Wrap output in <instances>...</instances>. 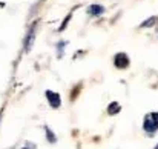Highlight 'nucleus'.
Segmentation results:
<instances>
[{"label": "nucleus", "instance_id": "obj_6", "mask_svg": "<svg viewBox=\"0 0 158 149\" xmlns=\"http://www.w3.org/2000/svg\"><path fill=\"white\" fill-rule=\"evenodd\" d=\"M118 111H120V104H118V103H115V101H114V103H110V104H109V108H107V112H109L110 115L117 114Z\"/></svg>", "mask_w": 158, "mask_h": 149}, {"label": "nucleus", "instance_id": "obj_1", "mask_svg": "<svg viewBox=\"0 0 158 149\" xmlns=\"http://www.w3.org/2000/svg\"><path fill=\"white\" fill-rule=\"evenodd\" d=\"M143 129L149 134H154L158 131V112H149L146 114L143 120Z\"/></svg>", "mask_w": 158, "mask_h": 149}, {"label": "nucleus", "instance_id": "obj_4", "mask_svg": "<svg viewBox=\"0 0 158 149\" xmlns=\"http://www.w3.org/2000/svg\"><path fill=\"white\" fill-rule=\"evenodd\" d=\"M103 12H105V8L100 6V5H92V6H89V14H92V15H100V14H103Z\"/></svg>", "mask_w": 158, "mask_h": 149}, {"label": "nucleus", "instance_id": "obj_5", "mask_svg": "<svg viewBox=\"0 0 158 149\" xmlns=\"http://www.w3.org/2000/svg\"><path fill=\"white\" fill-rule=\"evenodd\" d=\"M34 34H35V26H32V28L29 29L28 36H26V49L31 48V43H32V40H34Z\"/></svg>", "mask_w": 158, "mask_h": 149}, {"label": "nucleus", "instance_id": "obj_2", "mask_svg": "<svg viewBox=\"0 0 158 149\" xmlns=\"http://www.w3.org/2000/svg\"><path fill=\"white\" fill-rule=\"evenodd\" d=\"M46 99L49 100V104H51L52 108H58V106L61 104L60 96H58L57 92H54V91H46Z\"/></svg>", "mask_w": 158, "mask_h": 149}, {"label": "nucleus", "instance_id": "obj_7", "mask_svg": "<svg viewBox=\"0 0 158 149\" xmlns=\"http://www.w3.org/2000/svg\"><path fill=\"white\" fill-rule=\"evenodd\" d=\"M154 22H155V19H154V17H152V19H149V20H148V22H146V23H143V26H149V25H152V23H154Z\"/></svg>", "mask_w": 158, "mask_h": 149}, {"label": "nucleus", "instance_id": "obj_8", "mask_svg": "<svg viewBox=\"0 0 158 149\" xmlns=\"http://www.w3.org/2000/svg\"><path fill=\"white\" fill-rule=\"evenodd\" d=\"M154 149H158V145H157V146H155V148H154Z\"/></svg>", "mask_w": 158, "mask_h": 149}, {"label": "nucleus", "instance_id": "obj_3", "mask_svg": "<svg viewBox=\"0 0 158 149\" xmlns=\"http://www.w3.org/2000/svg\"><path fill=\"white\" fill-rule=\"evenodd\" d=\"M127 65H129V58L124 52H120L115 55V66L117 68H126Z\"/></svg>", "mask_w": 158, "mask_h": 149}, {"label": "nucleus", "instance_id": "obj_9", "mask_svg": "<svg viewBox=\"0 0 158 149\" xmlns=\"http://www.w3.org/2000/svg\"><path fill=\"white\" fill-rule=\"evenodd\" d=\"M23 149H26V148H23Z\"/></svg>", "mask_w": 158, "mask_h": 149}]
</instances>
